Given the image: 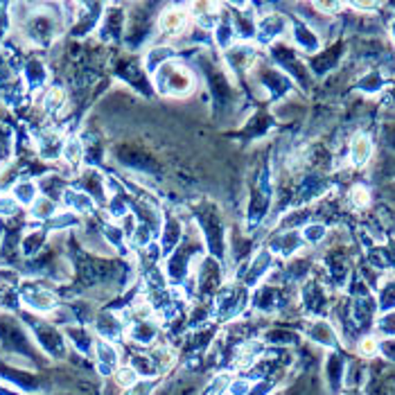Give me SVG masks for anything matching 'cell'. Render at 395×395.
Listing matches in <instances>:
<instances>
[{"label": "cell", "mask_w": 395, "mask_h": 395, "mask_svg": "<svg viewBox=\"0 0 395 395\" xmlns=\"http://www.w3.org/2000/svg\"><path fill=\"white\" fill-rule=\"evenodd\" d=\"M154 88L167 98H183L194 90V73L181 61H167L154 73Z\"/></svg>", "instance_id": "obj_1"}, {"label": "cell", "mask_w": 395, "mask_h": 395, "mask_svg": "<svg viewBox=\"0 0 395 395\" xmlns=\"http://www.w3.org/2000/svg\"><path fill=\"white\" fill-rule=\"evenodd\" d=\"M95 354H98V364H100V373L102 375H113L117 371V364H120V354H117L115 346L107 339L95 341Z\"/></svg>", "instance_id": "obj_2"}, {"label": "cell", "mask_w": 395, "mask_h": 395, "mask_svg": "<svg viewBox=\"0 0 395 395\" xmlns=\"http://www.w3.org/2000/svg\"><path fill=\"white\" fill-rule=\"evenodd\" d=\"M244 298H246V294H244V289L242 287H226L221 292V296H219V300H217V312L221 314V316H235L237 312L242 310V302H244Z\"/></svg>", "instance_id": "obj_3"}, {"label": "cell", "mask_w": 395, "mask_h": 395, "mask_svg": "<svg viewBox=\"0 0 395 395\" xmlns=\"http://www.w3.org/2000/svg\"><path fill=\"white\" fill-rule=\"evenodd\" d=\"M186 25H188V11L181 7H169L163 11L161 19H158V28L165 34H174L186 28Z\"/></svg>", "instance_id": "obj_4"}, {"label": "cell", "mask_w": 395, "mask_h": 395, "mask_svg": "<svg viewBox=\"0 0 395 395\" xmlns=\"http://www.w3.org/2000/svg\"><path fill=\"white\" fill-rule=\"evenodd\" d=\"M129 335H131V339H134V341H138V344L149 346L152 341L156 339V325L149 319H138L136 325H131Z\"/></svg>", "instance_id": "obj_5"}, {"label": "cell", "mask_w": 395, "mask_h": 395, "mask_svg": "<svg viewBox=\"0 0 395 395\" xmlns=\"http://www.w3.org/2000/svg\"><path fill=\"white\" fill-rule=\"evenodd\" d=\"M285 28V19L278 16V14H271V16H265L260 21V41H271L273 36H278Z\"/></svg>", "instance_id": "obj_6"}, {"label": "cell", "mask_w": 395, "mask_h": 395, "mask_svg": "<svg viewBox=\"0 0 395 395\" xmlns=\"http://www.w3.org/2000/svg\"><path fill=\"white\" fill-rule=\"evenodd\" d=\"M371 154H373V142L368 140V136H357L352 140L350 156H352L354 165H366L368 158H371Z\"/></svg>", "instance_id": "obj_7"}, {"label": "cell", "mask_w": 395, "mask_h": 395, "mask_svg": "<svg viewBox=\"0 0 395 395\" xmlns=\"http://www.w3.org/2000/svg\"><path fill=\"white\" fill-rule=\"evenodd\" d=\"M172 55H174L172 48H154V50H149L147 59H144V68H147L149 73H156L163 63L172 61Z\"/></svg>", "instance_id": "obj_8"}, {"label": "cell", "mask_w": 395, "mask_h": 395, "mask_svg": "<svg viewBox=\"0 0 395 395\" xmlns=\"http://www.w3.org/2000/svg\"><path fill=\"white\" fill-rule=\"evenodd\" d=\"M271 262V256L267 253V251H260L258 256H256V260H253V265H251V269L246 271V275H244V285H253L262 273L267 271V265Z\"/></svg>", "instance_id": "obj_9"}, {"label": "cell", "mask_w": 395, "mask_h": 395, "mask_svg": "<svg viewBox=\"0 0 395 395\" xmlns=\"http://www.w3.org/2000/svg\"><path fill=\"white\" fill-rule=\"evenodd\" d=\"M231 381H233L231 375L221 373V375H217V377L210 379V384L206 386L204 395H226V393H228V386H231Z\"/></svg>", "instance_id": "obj_10"}, {"label": "cell", "mask_w": 395, "mask_h": 395, "mask_svg": "<svg viewBox=\"0 0 395 395\" xmlns=\"http://www.w3.org/2000/svg\"><path fill=\"white\" fill-rule=\"evenodd\" d=\"M113 375H115L117 386H122V389H131V386H134L136 381L140 379V377H138V373H136L129 364H127V366H120Z\"/></svg>", "instance_id": "obj_11"}, {"label": "cell", "mask_w": 395, "mask_h": 395, "mask_svg": "<svg viewBox=\"0 0 395 395\" xmlns=\"http://www.w3.org/2000/svg\"><path fill=\"white\" fill-rule=\"evenodd\" d=\"M158 386L156 377H140L131 389H127V395H152Z\"/></svg>", "instance_id": "obj_12"}, {"label": "cell", "mask_w": 395, "mask_h": 395, "mask_svg": "<svg viewBox=\"0 0 395 395\" xmlns=\"http://www.w3.org/2000/svg\"><path fill=\"white\" fill-rule=\"evenodd\" d=\"M14 199H16V204H32V201H36L32 183H19L16 190H14Z\"/></svg>", "instance_id": "obj_13"}, {"label": "cell", "mask_w": 395, "mask_h": 395, "mask_svg": "<svg viewBox=\"0 0 395 395\" xmlns=\"http://www.w3.org/2000/svg\"><path fill=\"white\" fill-rule=\"evenodd\" d=\"M233 32H235V28L231 23H219L217 25V32H215V36H217V43L223 48V50H228V46H231V41H233Z\"/></svg>", "instance_id": "obj_14"}, {"label": "cell", "mask_w": 395, "mask_h": 395, "mask_svg": "<svg viewBox=\"0 0 395 395\" xmlns=\"http://www.w3.org/2000/svg\"><path fill=\"white\" fill-rule=\"evenodd\" d=\"M348 199H350L352 208H366L368 204H371V194H368L366 188L354 186V188L350 190V194H348Z\"/></svg>", "instance_id": "obj_15"}, {"label": "cell", "mask_w": 395, "mask_h": 395, "mask_svg": "<svg viewBox=\"0 0 395 395\" xmlns=\"http://www.w3.org/2000/svg\"><path fill=\"white\" fill-rule=\"evenodd\" d=\"M28 300H30V305L32 307H36V310H52L55 307V298H52L50 294H32V296H28Z\"/></svg>", "instance_id": "obj_16"}, {"label": "cell", "mask_w": 395, "mask_h": 395, "mask_svg": "<svg viewBox=\"0 0 395 395\" xmlns=\"http://www.w3.org/2000/svg\"><path fill=\"white\" fill-rule=\"evenodd\" d=\"M312 337L316 339V341H321V344H327V346H332L335 344V337H332V332H330V327H327L325 323H316L314 325V330H312Z\"/></svg>", "instance_id": "obj_17"}, {"label": "cell", "mask_w": 395, "mask_h": 395, "mask_svg": "<svg viewBox=\"0 0 395 395\" xmlns=\"http://www.w3.org/2000/svg\"><path fill=\"white\" fill-rule=\"evenodd\" d=\"M248 391H251V381H248L246 377L233 379L231 386H228V393H231V395H248Z\"/></svg>", "instance_id": "obj_18"}, {"label": "cell", "mask_w": 395, "mask_h": 395, "mask_svg": "<svg viewBox=\"0 0 395 395\" xmlns=\"http://www.w3.org/2000/svg\"><path fill=\"white\" fill-rule=\"evenodd\" d=\"M63 156L68 158L70 163H77L79 158H82V144H79L77 140H70V142L63 147Z\"/></svg>", "instance_id": "obj_19"}, {"label": "cell", "mask_w": 395, "mask_h": 395, "mask_svg": "<svg viewBox=\"0 0 395 395\" xmlns=\"http://www.w3.org/2000/svg\"><path fill=\"white\" fill-rule=\"evenodd\" d=\"M16 199L14 196H0V215H14Z\"/></svg>", "instance_id": "obj_20"}, {"label": "cell", "mask_w": 395, "mask_h": 395, "mask_svg": "<svg viewBox=\"0 0 395 395\" xmlns=\"http://www.w3.org/2000/svg\"><path fill=\"white\" fill-rule=\"evenodd\" d=\"M296 36H298V43H302L305 48H314L316 46V38L305 28H296Z\"/></svg>", "instance_id": "obj_21"}, {"label": "cell", "mask_w": 395, "mask_h": 395, "mask_svg": "<svg viewBox=\"0 0 395 395\" xmlns=\"http://www.w3.org/2000/svg\"><path fill=\"white\" fill-rule=\"evenodd\" d=\"M379 350L386 354L389 359H395V339H386L379 344Z\"/></svg>", "instance_id": "obj_22"}, {"label": "cell", "mask_w": 395, "mask_h": 395, "mask_svg": "<svg viewBox=\"0 0 395 395\" xmlns=\"http://www.w3.org/2000/svg\"><path fill=\"white\" fill-rule=\"evenodd\" d=\"M323 235H325V228L323 226H310V228H305V237H307V240H312V242L321 240Z\"/></svg>", "instance_id": "obj_23"}, {"label": "cell", "mask_w": 395, "mask_h": 395, "mask_svg": "<svg viewBox=\"0 0 395 395\" xmlns=\"http://www.w3.org/2000/svg\"><path fill=\"white\" fill-rule=\"evenodd\" d=\"M362 350H364V352H375V350H377V344H375L373 339H366L364 344H362Z\"/></svg>", "instance_id": "obj_24"}, {"label": "cell", "mask_w": 395, "mask_h": 395, "mask_svg": "<svg viewBox=\"0 0 395 395\" xmlns=\"http://www.w3.org/2000/svg\"><path fill=\"white\" fill-rule=\"evenodd\" d=\"M346 395H359V393H357V391H348Z\"/></svg>", "instance_id": "obj_25"}]
</instances>
